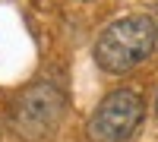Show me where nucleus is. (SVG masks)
<instances>
[{"label": "nucleus", "mask_w": 158, "mask_h": 142, "mask_svg": "<svg viewBox=\"0 0 158 142\" xmlns=\"http://www.w3.org/2000/svg\"><path fill=\"white\" fill-rule=\"evenodd\" d=\"M158 41V25L146 13H130L108 22L95 38V57L98 70L111 73V76H123L130 70H136L142 60H149Z\"/></svg>", "instance_id": "obj_1"}, {"label": "nucleus", "mask_w": 158, "mask_h": 142, "mask_svg": "<svg viewBox=\"0 0 158 142\" xmlns=\"http://www.w3.org/2000/svg\"><path fill=\"white\" fill-rule=\"evenodd\" d=\"M6 117L22 142H48L67 117V95L57 82L35 79L13 98Z\"/></svg>", "instance_id": "obj_2"}, {"label": "nucleus", "mask_w": 158, "mask_h": 142, "mask_svg": "<svg viewBox=\"0 0 158 142\" xmlns=\"http://www.w3.org/2000/svg\"><path fill=\"white\" fill-rule=\"evenodd\" d=\"M146 117V104L133 88H114L92 111L85 133L92 142H127Z\"/></svg>", "instance_id": "obj_3"}, {"label": "nucleus", "mask_w": 158, "mask_h": 142, "mask_svg": "<svg viewBox=\"0 0 158 142\" xmlns=\"http://www.w3.org/2000/svg\"><path fill=\"white\" fill-rule=\"evenodd\" d=\"M155 117H158V95H155Z\"/></svg>", "instance_id": "obj_4"}]
</instances>
